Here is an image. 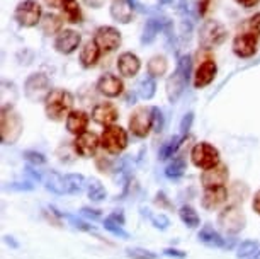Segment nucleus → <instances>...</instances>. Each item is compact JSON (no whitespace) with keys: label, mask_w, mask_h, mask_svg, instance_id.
<instances>
[{"label":"nucleus","mask_w":260,"mask_h":259,"mask_svg":"<svg viewBox=\"0 0 260 259\" xmlns=\"http://www.w3.org/2000/svg\"><path fill=\"white\" fill-rule=\"evenodd\" d=\"M82 36L73 29H63L56 34L55 38V48L61 55H72L73 51H77V48L80 46Z\"/></svg>","instance_id":"obj_14"},{"label":"nucleus","mask_w":260,"mask_h":259,"mask_svg":"<svg viewBox=\"0 0 260 259\" xmlns=\"http://www.w3.org/2000/svg\"><path fill=\"white\" fill-rule=\"evenodd\" d=\"M4 239H6V242H7V244H11V246H12V247H17V244H16V242H14V241H12V237H9V236H6V237H4Z\"/></svg>","instance_id":"obj_53"},{"label":"nucleus","mask_w":260,"mask_h":259,"mask_svg":"<svg viewBox=\"0 0 260 259\" xmlns=\"http://www.w3.org/2000/svg\"><path fill=\"white\" fill-rule=\"evenodd\" d=\"M99 147H101V138L95 133H92V131H85V133L78 135L75 141H73V150H75V154L85 159L94 157L97 154V150H99Z\"/></svg>","instance_id":"obj_12"},{"label":"nucleus","mask_w":260,"mask_h":259,"mask_svg":"<svg viewBox=\"0 0 260 259\" xmlns=\"http://www.w3.org/2000/svg\"><path fill=\"white\" fill-rule=\"evenodd\" d=\"M119 118V111L112 102H99L94 109H92V120L101 126H111L114 125Z\"/></svg>","instance_id":"obj_16"},{"label":"nucleus","mask_w":260,"mask_h":259,"mask_svg":"<svg viewBox=\"0 0 260 259\" xmlns=\"http://www.w3.org/2000/svg\"><path fill=\"white\" fill-rule=\"evenodd\" d=\"M101 147L112 155L121 154L127 147V131L117 125L106 126L101 135Z\"/></svg>","instance_id":"obj_4"},{"label":"nucleus","mask_w":260,"mask_h":259,"mask_svg":"<svg viewBox=\"0 0 260 259\" xmlns=\"http://www.w3.org/2000/svg\"><path fill=\"white\" fill-rule=\"evenodd\" d=\"M87 196H89L92 202L101 203L107 198V191L106 188L102 186V183L99 179H89L87 181Z\"/></svg>","instance_id":"obj_30"},{"label":"nucleus","mask_w":260,"mask_h":259,"mask_svg":"<svg viewBox=\"0 0 260 259\" xmlns=\"http://www.w3.org/2000/svg\"><path fill=\"white\" fill-rule=\"evenodd\" d=\"M14 19H16L19 26H22V27H34L41 22L43 9L36 0H22L16 7Z\"/></svg>","instance_id":"obj_8"},{"label":"nucleus","mask_w":260,"mask_h":259,"mask_svg":"<svg viewBox=\"0 0 260 259\" xmlns=\"http://www.w3.org/2000/svg\"><path fill=\"white\" fill-rule=\"evenodd\" d=\"M228 167L224 164L219 162L218 165L211 169H206L203 174H201V184L206 188H218V186H224L228 183Z\"/></svg>","instance_id":"obj_15"},{"label":"nucleus","mask_w":260,"mask_h":259,"mask_svg":"<svg viewBox=\"0 0 260 259\" xmlns=\"http://www.w3.org/2000/svg\"><path fill=\"white\" fill-rule=\"evenodd\" d=\"M161 4H172V6H175L177 2H182V0H160Z\"/></svg>","instance_id":"obj_54"},{"label":"nucleus","mask_w":260,"mask_h":259,"mask_svg":"<svg viewBox=\"0 0 260 259\" xmlns=\"http://www.w3.org/2000/svg\"><path fill=\"white\" fill-rule=\"evenodd\" d=\"M24 159H26L31 165H34V167L46 164V157H45V155L39 154V152H34V150H27V152H24Z\"/></svg>","instance_id":"obj_39"},{"label":"nucleus","mask_w":260,"mask_h":259,"mask_svg":"<svg viewBox=\"0 0 260 259\" xmlns=\"http://www.w3.org/2000/svg\"><path fill=\"white\" fill-rule=\"evenodd\" d=\"M45 186L48 191L55 193V194H63V181H61V174L58 172H50L48 179L45 181Z\"/></svg>","instance_id":"obj_34"},{"label":"nucleus","mask_w":260,"mask_h":259,"mask_svg":"<svg viewBox=\"0 0 260 259\" xmlns=\"http://www.w3.org/2000/svg\"><path fill=\"white\" fill-rule=\"evenodd\" d=\"M73 107V94L65 89H51L45 99V113L51 121L68 118Z\"/></svg>","instance_id":"obj_1"},{"label":"nucleus","mask_w":260,"mask_h":259,"mask_svg":"<svg viewBox=\"0 0 260 259\" xmlns=\"http://www.w3.org/2000/svg\"><path fill=\"white\" fill-rule=\"evenodd\" d=\"M235 2H237L238 6L245 7V9H252V7H255V6H258L260 0H235Z\"/></svg>","instance_id":"obj_49"},{"label":"nucleus","mask_w":260,"mask_h":259,"mask_svg":"<svg viewBox=\"0 0 260 259\" xmlns=\"http://www.w3.org/2000/svg\"><path fill=\"white\" fill-rule=\"evenodd\" d=\"M87 126H89V114L83 113V111H72L67 118V130L70 131L72 135H82L87 131Z\"/></svg>","instance_id":"obj_24"},{"label":"nucleus","mask_w":260,"mask_h":259,"mask_svg":"<svg viewBox=\"0 0 260 259\" xmlns=\"http://www.w3.org/2000/svg\"><path fill=\"white\" fill-rule=\"evenodd\" d=\"M148 75L156 79V77H164L167 70H169V62H167L165 56L161 55H156V56H151L150 62H148Z\"/></svg>","instance_id":"obj_29"},{"label":"nucleus","mask_w":260,"mask_h":259,"mask_svg":"<svg viewBox=\"0 0 260 259\" xmlns=\"http://www.w3.org/2000/svg\"><path fill=\"white\" fill-rule=\"evenodd\" d=\"M0 135L4 145H14L22 135V118L12 106H2L0 116Z\"/></svg>","instance_id":"obj_3"},{"label":"nucleus","mask_w":260,"mask_h":259,"mask_svg":"<svg viewBox=\"0 0 260 259\" xmlns=\"http://www.w3.org/2000/svg\"><path fill=\"white\" fill-rule=\"evenodd\" d=\"M140 96L143 97V99H151V97L155 96L156 92V84H155V79L153 77H146V79L140 84Z\"/></svg>","instance_id":"obj_35"},{"label":"nucleus","mask_w":260,"mask_h":259,"mask_svg":"<svg viewBox=\"0 0 260 259\" xmlns=\"http://www.w3.org/2000/svg\"><path fill=\"white\" fill-rule=\"evenodd\" d=\"M252 208L255 210V213H258V215H260V189H258L257 193H255L253 202H252Z\"/></svg>","instance_id":"obj_50"},{"label":"nucleus","mask_w":260,"mask_h":259,"mask_svg":"<svg viewBox=\"0 0 260 259\" xmlns=\"http://www.w3.org/2000/svg\"><path fill=\"white\" fill-rule=\"evenodd\" d=\"M94 41L102 53H112L121 45V33L112 26H101L94 34Z\"/></svg>","instance_id":"obj_11"},{"label":"nucleus","mask_w":260,"mask_h":259,"mask_svg":"<svg viewBox=\"0 0 260 259\" xmlns=\"http://www.w3.org/2000/svg\"><path fill=\"white\" fill-rule=\"evenodd\" d=\"M101 48L97 46V43L94 40H89L83 43V46L80 48V55H78V58H80V65L83 68H92L97 65V62H99L101 58Z\"/></svg>","instance_id":"obj_21"},{"label":"nucleus","mask_w":260,"mask_h":259,"mask_svg":"<svg viewBox=\"0 0 260 259\" xmlns=\"http://www.w3.org/2000/svg\"><path fill=\"white\" fill-rule=\"evenodd\" d=\"M258 38L252 33H240L233 40V53L238 58H252L257 53Z\"/></svg>","instance_id":"obj_13"},{"label":"nucleus","mask_w":260,"mask_h":259,"mask_svg":"<svg viewBox=\"0 0 260 259\" xmlns=\"http://www.w3.org/2000/svg\"><path fill=\"white\" fill-rule=\"evenodd\" d=\"M216 63L214 60H211V58H208V60H204L201 65L198 67V70H196L194 73V87L196 89H204L206 85H209L211 82L214 80L216 77Z\"/></svg>","instance_id":"obj_20"},{"label":"nucleus","mask_w":260,"mask_h":259,"mask_svg":"<svg viewBox=\"0 0 260 259\" xmlns=\"http://www.w3.org/2000/svg\"><path fill=\"white\" fill-rule=\"evenodd\" d=\"M50 79L45 73L38 72L27 77L26 84H24V94L29 101L38 102V101H45L46 96L50 94Z\"/></svg>","instance_id":"obj_10"},{"label":"nucleus","mask_w":260,"mask_h":259,"mask_svg":"<svg viewBox=\"0 0 260 259\" xmlns=\"http://www.w3.org/2000/svg\"><path fill=\"white\" fill-rule=\"evenodd\" d=\"M39 27L43 29V33L46 36H51V34H58L63 31V19L58 16V14H45L39 22Z\"/></svg>","instance_id":"obj_26"},{"label":"nucleus","mask_w":260,"mask_h":259,"mask_svg":"<svg viewBox=\"0 0 260 259\" xmlns=\"http://www.w3.org/2000/svg\"><path fill=\"white\" fill-rule=\"evenodd\" d=\"M151 223H153V227L155 228H160V231H167L170 225V220L167 215L164 213H158V215H151Z\"/></svg>","instance_id":"obj_40"},{"label":"nucleus","mask_w":260,"mask_h":259,"mask_svg":"<svg viewBox=\"0 0 260 259\" xmlns=\"http://www.w3.org/2000/svg\"><path fill=\"white\" fill-rule=\"evenodd\" d=\"M82 215V217H85V218H90V220H101L102 218V213L99 212V210H92V208H89V207H83L80 212H78Z\"/></svg>","instance_id":"obj_44"},{"label":"nucleus","mask_w":260,"mask_h":259,"mask_svg":"<svg viewBox=\"0 0 260 259\" xmlns=\"http://www.w3.org/2000/svg\"><path fill=\"white\" fill-rule=\"evenodd\" d=\"M106 218L121 227H124V223H126V217H124V212H122V210H116V212H112L109 217H106Z\"/></svg>","instance_id":"obj_43"},{"label":"nucleus","mask_w":260,"mask_h":259,"mask_svg":"<svg viewBox=\"0 0 260 259\" xmlns=\"http://www.w3.org/2000/svg\"><path fill=\"white\" fill-rule=\"evenodd\" d=\"M190 68H192V60L189 55H184L179 58L177 68L172 73L167 80V97L172 104L179 101V97L182 96V92L185 89V85L189 84V77H190Z\"/></svg>","instance_id":"obj_2"},{"label":"nucleus","mask_w":260,"mask_h":259,"mask_svg":"<svg viewBox=\"0 0 260 259\" xmlns=\"http://www.w3.org/2000/svg\"><path fill=\"white\" fill-rule=\"evenodd\" d=\"M126 256L129 259H156L158 254L151 252L148 249H143V247H129V249H126Z\"/></svg>","instance_id":"obj_36"},{"label":"nucleus","mask_w":260,"mask_h":259,"mask_svg":"<svg viewBox=\"0 0 260 259\" xmlns=\"http://www.w3.org/2000/svg\"><path fill=\"white\" fill-rule=\"evenodd\" d=\"M83 2H85L87 6L92 7V9H99V7L104 6V2H106V0H83Z\"/></svg>","instance_id":"obj_51"},{"label":"nucleus","mask_w":260,"mask_h":259,"mask_svg":"<svg viewBox=\"0 0 260 259\" xmlns=\"http://www.w3.org/2000/svg\"><path fill=\"white\" fill-rule=\"evenodd\" d=\"M226 38H228V31L221 22L206 21L203 26H201L199 43H201V46L206 48V50H211V48L223 45V43L226 41Z\"/></svg>","instance_id":"obj_5"},{"label":"nucleus","mask_w":260,"mask_h":259,"mask_svg":"<svg viewBox=\"0 0 260 259\" xmlns=\"http://www.w3.org/2000/svg\"><path fill=\"white\" fill-rule=\"evenodd\" d=\"M161 29V24L156 21V19H151V21H148V24L145 26V33H143V43H151L156 38V34L160 33Z\"/></svg>","instance_id":"obj_37"},{"label":"nucleus","mask_w":260,"mask_h":259,"mask_svg":"<svg viewBox=\"0 0 260 259\" xmlns=\"http://www.w3.org/2000/svg\"><path fill=\"white\" fill-rule=\"evenodd\" d=\"M45 2H46V6H48V7H53V9H58V7H60V9H61V2H63V0H45Z\"/></svg>","instance_id":"obj_52"},{"label":"nucleus","mask_w":260,"mask_h":259,"mask_svg":"<svg viewBox=\"0 0 260 259\" xmlns=\"http://www.w3.org/2000/svg\"><path fill=\"white\" fill-rule=\"evenodd\" d=\"M63 181V194H78L85 188V176L82 174H65L61 176Z\"/></svg>","instance_id":"obj_25"},{"label":"nucleus","mask_w":260,"mask_h":259,"mask_svg":"<svg viewBox=\"0 0 260 259\" xmlns=\"http://www.w3.org/2000/svg\"><path fill=\"white\" fill-rule=\"evenodd\" d=\"M97 91H99L102 96L114 99V97H119L122 94L124 84H122V80L117 75H114V73H104V75H101V79L97 80Z\"/></svg>","instance_id":"obj_17"},{"label":"nucleus","mask_w":260,"mask_h":259,"mask_svg":"<svg viewBox=\"0 0 260 259\" xmlns=\"http://www.w3.org/2000/svg\"><path fill=\"white\" fill-rule=\"evenodd\" d=\"M117 70H119L121 75L126 77V79H133L141 70L140 58L131 51L121 53L119 58H117Z\"/></svg>","instance_id":"obj_18"},{"label":"nucleus","mask_w":260,"mask_h":259,"mask_svg":"<svg viewBox=\"0 0 260 259\" xmlns=\"http://www.w3.org/2000/svg\"><path fill=\"white\" fill-rule=\"evenodd\" d=\"M185 172V159L180 155H175L174 160L165 167V176L169 179H179Z\"/></svg>","instance_id":"obj_31"},{"label":"nucleus","mask_w":260,"mask_h":259,"mask_svg":"<svg viewBox=\"0 0 260 259\" xmlns=\"http://www.w3.org/2000/svg\"><path fill=\"white\" fill-rule=\"evenodd\" d=\"M151 113H153V130L161 131V128H164V113H161L160 107H151Z\"/></svg>","instance_id":"obj_41"},{"label":"nucleus","mask_w":260,"mask_h":259,"mask_svg":"<svg viewBox=\"0 0 260 259\" xmlns=\"http://www.w3.org/2000/svg\"><path fill=\"white\" fill-rule=\"evenodd\" d=\"M133 9L127 0H112L111 4V17L119 24H127L133 19Z\"/></svg>","instance_id":"obj_22"},{"label":"nucleus","mask_w":260,"mask_h":259,"mask_svg":"<svg viewBox=\"0 0 260 259\" xmlns=\"http://www.w3.org/2000/svg\"><path fill=\"white\" fill-rule=\"evenodd\" d=\"M179 217H180V220H182L184 225L189 227V228L199 227V223H201V218H199L198 212H196L192 207H189V205H184V207L179 210Z\"/></svg>","instance_id":"obj_32"},{"label":"nucleus","mask_w":260,"mask_h":259,"mask_svg":"<svg viewBox=\"0 0 260 259\" xmlns=\"http://www.w3.org/2000/svg\"><path fill=\"white\" fill-rule=\"evenodd\" d=\"M245 215L237 205H230L218 215V225L228 236H237L245 228Z\"/></svg>","instance_id":"obj_7"},{"label":"nucleus","mask_w":260,"mask_h":259,"mask_svg":"<svg viewBox=\"0 0 260 259\" xmlns=\"http://www.w3.org/2000/svg\"><path fill=\"white\" fill-rule=\"evenodd\" d=\"M102 227H104L107 232H111L112 236H116V237L129 239V234H127L124 228H122L121 225H116V223H112L111 220H107V218H104V222H102Z\"/></svg>","instance_id":"obj_38"},{"label":"nucleus","mask_w":260,"mask_h":259,"mask_svg":"<svg viewBox=\"0 0 260 259\" xmlns=\"http://www.w3.org/2000/svg\"><path fill=\"white\" fill-rule=\"evenodd\" d=\"M129 131L138 138H146L153 130V113L151 107H136L129 116Z\"/></svg>","instance_id":"obj_9"},{"label":"nucleus","mask_w":260,"mask_h":259,"mask_svg":"<svg viewBox=\"0 0 260 259\" xmlns=\"http://www.w3.org/2000/svg\"><path fill=\"white\" fill-rule=\"evenodd\" d=\"M61 11L65 14L67 22H70V24L82 22V11H80V7H78L77 0H63Z\"/></svg>","instance_id":"obj_28"},{"label":"nucleus","mask_w":260,"mask_h":259,"mask_svg":"<svg viewBox=\"0 0 260 259\" xmlns=\"http://www.w3.org/2000/svg\"><path fill=\"white\" fill-rule=\"evenodd\" d=\"M164 254L169 257H177V259H185L187 257V254H185L184 251H179V249H174V247H167L164 249Z\"/></svg>","instance_id":"obj_46"},{"label":"nucleus","mask_w":260,"mask_h":259,"mask_svg":"<svg viewBox=\"0 0 260 259\" xmlns=\"http://www.w3.org/2000/svg\"><path fill=\"white\" fill-rule=\"evenodd\" d=\"M211 2H213V0H199V2H198V7H199V14H201V16H206V14H208L209 7H211Z\"/></svg>","instance_id":"obj_48"},{"label":"nucleus","mask_w":260,"mask_h":259,"mask_svg":"<svg viewBox=\"0 0 260 259\" xmlns=\"http://www.w3.org/2000/svg\"><path fill=\"white\" fill-rule=\"evenodd\" d=\"M260 249V244L257 241H252V239H247L238 246L237 249V257L238 259H250Z\"/></svg>","instance_id":"obj_33"},{"label":"nucleus","mask_w":260,"mask_h":259,"mask_svg":"<svg viewBox=\"0 0 260 259\" xmlns=\"http://www.w3.org/2000/svg\"><path fill=\"white\" fill-rule=\"evenodd\" d=\"M34 186L31 183H14L11 184V189H16V191H31Z\"/></svg>","instance_id":"obj_47"},{"label":"nucleus","mask_w":260,"mask_h":259,"mask_svg":"<svg viewBox=\"0 0 260 259\" xmlns=\"http://www.w3.org/2000/svg\"><path fill=\"white\" fill-rule=\"evenodd\" d=\"M192 120H194L192 113H187V114L184 116L182 123H180V135H182V136L187 135V131L190 130V125H192Z\"/></svg>","instance_id":"obj_45"},{"label":"nucleus","mask_w":260,"mask_h":259,"mask_svg":"<svg viewBox=\"0 0 260 259\" xmlns=\"http://www.w3.org/2000/svg\"><path fill=\"white\" fill-rule=\"evenodd\" d=\"M250 259H260V249H258V251H257V252H255V254H253V256H252V257H250Z\"/></svg>","instance_id":"obj_55"},{"label":"nucleus","mask_w":260,"mask_h":259,"mask_svg":"<svg viewBox=\"0 0 260 259\" xmlns=\"http://www.w3.org/2000/svg\"><path fill=\"white\" fill-rule=\"evenodd\" d=\"M184 140H185V136H172V138H169L165 141L164 145H161V149H160V152H158V157L160 160H167V159H174L175 155H177V150L182 147L184 143Z\"/></svg>","instance_id":"obj_27"},{"label":"nucleus","mask_w":260,"mask_h":259,"mask_svg":"<svg viewBox=\"0 0 260 259\" xmlns=\"http://www.w3.org/2000/svg\"><path fill=\"white\" fill-rule=\"evenodd\" d=\"M190 160L196 167L203 170L211 169L219 164V150L208 141H201V143H196L190 150Z\"/></svg>","instance_id":"obj_6"},{"label":"nucleus","mask_w":260,"mask_h":259,"mask_svg":"<svg viewBox=\"0 0 260 259\" xmlns=\"http://www.w3.org/2000/svg\"><path fill=\"white\" fill-rule=\"evenodd\" d=\"M199 242H203L208 247H230V244L226 242V239L221 237V234L218 231H214L211 225H204L198 234Z\"/></svg>","instance_id":"obj_23"},{"label":"nucleus","mask_w":260,"mask_h":259,"mask_svg":"<svg viewBox=\"0 0 260 259\" xmlns=\"http://www.w3.org/2000/svg\"><path fill=\"white\" fill-rule=\"evenodd\" d=\"M248 29H250V33H252V34H255L257 38H260V12L248 19Z\"/></svg>","instance_id":"obj_42"},{"label":"nucleus","mask_w":260,"mask_h":259,"mask_svg":"<svg viewBox=\"0 0 260 259\" xmlns=\"http://www.w3.org/2000/svg\"><path fill=\"white\" fill-rule=\"evenodd\" d=\"M226 199H228V189L224 186L206 188L203 199H201V205H203L204 210H216L226 203Z\"/></svg>","instance_id":"obj_19"}]
</instances>
